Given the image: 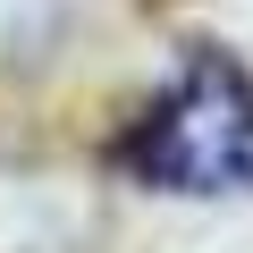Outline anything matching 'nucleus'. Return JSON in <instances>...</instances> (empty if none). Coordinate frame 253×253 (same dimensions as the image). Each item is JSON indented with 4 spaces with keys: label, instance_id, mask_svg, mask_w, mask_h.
I'll list each match as a JSON object with an SVG mask.
<instances>
[{
    "label": "nucleus",
    "instance_id": "1",
    "mask_svg": "<svg viewBox=\"0 0 253 253\" xmlns=\"http://www.w3.org/2000/svg\"><path fill=\"white\" fill-rule=\"evenodd\" d=\"M126 169L161 194H236L253 186V76L219 51H194L177 84L135 118Z\"/></svg>",
    "mask_w": 253,
    "mask_h": 253
}]
</instances>
